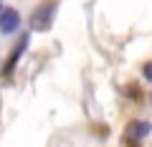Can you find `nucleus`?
Wrapping results in <instances>:
<instances>
[{"label": "nucleus", "instance_id": "obj_1", "mask_svg": "<svg viewBox=\"0 0 152 147\" xmlns=\"http://www.w3.org/2000/svg\"><path fill=\"white\" fill-rule=\"evenodd\" d=\"M53 15H56V0H43V3L33 10L31 23H33L36 31H48L51 23H53Z\"/></svg>", "mask_w": 152, "mask_h": 147}, {"label": "nucleus", "instance_id": "obj_2", "mask_svg": "<svg viewBox=\"0 0 152 147\" xmlns=\"http://www.w3.org/2000/svg\"><path fill=\"white\" fill-rule=\"evenodd\" d=\"M18 26H20V15H18V10H13V8H3V10H0V31H3V33H15Z\"/></svg>", "mask_w": 152, "mask_h": 147}, {"label": "nucleus", "instance_id": "obj_3", "mask_svg": "<svg viewBox=\"0 0 152 147\" xmlns=\"http://www.w3.org/2000/svg\"><path fill=\"white\" fill-rule=\"evenodd\" d=\"M124 135H127V140H142V137L150 135V124H147L145 119H134V122L127 124Z\"/></svg>", "mask_w": 152, "mask_h": 147}, {"label": "nucleus", "instance_id": "obj_4", "mask_svg": "<svg viewBox=\"0 0 152 147\" xmlns=\"http://www.w3.org/2000/svg\"><path fill=\"white\" fill-rule=\"evenodd\" d=\"M26 46H28V36H26V33H23V36H20V41H18V46H15V48H13L10 59H8L5 69H3V74H5V76H8V74H10V71H13V66H15L18 61H20V56H23V51H26Z\"/></svg>", "mask_w": 152, "mask_h": 147}, {"label": "nucleus", "instance_id": "obj_5", "mask_svg": "<svg viewBox=\"0 0 152 147\" xmlns=\"http://www.w3.org/2000/svg\"><path fill=\"white\" fill-rule=\"evenodd\" d=\"M142 76H145L147 81H152V61H147V64L142 66Z\"/></svg>", "mask_w": 152, "mask_h": 147}]
</instances>
